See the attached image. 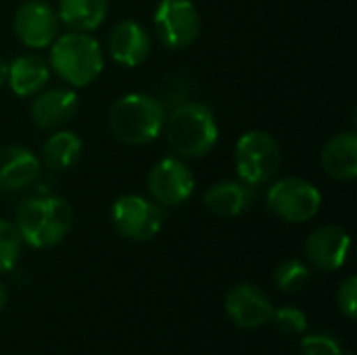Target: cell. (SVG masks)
<instances>
[{
	"label": "cell",
	"mask_w": 357,
	"mask_h": 355,
	"mask_svg": "<svg viewBox=\"0 0 357 355\" xmlns=\"http://www.w3.org/2000/svg\"><path fill=\"white\" fill-rule=\"evenodd\" d=\"M169 146L182 159L207 157L220 138V128L213 111L197 100H186L176 105L163 123Z\"/></svg>",
	"instance_id": "cell-1"
},
{
	"label": "cell",
	"mask_w": 357,
	"mask_h": 355,
	"mask_svg": "<svg viewBox=\"0 0 357 355\" xmlns=\"http://www.w3.org/2000/svg\"><path fill=\"white\" fill-rule=\"evenodd\" d=\"M73 226V209L63 197H29L15 213V228L33 249H50L65 241Z\"/></svg>",
	"instance_id": "cell-2"
},
{
	"label": "cell",
	"mask_w": 357,
	"mask_h": 355,
	"mask_svg": "<svg viewBox=\"0 0 357 355\" xmlns=\"http://www.w3.org/2000/svg\"><path fill=\"white\" fill-rule=\"evenodd\" d=\"M163 103L146 92H132L117 98L109 109V130L111 134L130 146H142L153 142L165 123Z\"/></svg>",
	"instance_id": "cell-3"
},
{
	"label": "cell",
	"mask_w": 357,
	"mask_h": 355,
	"mask_svg": "<svg viewBox=\"0 0 357 355\" xmlns=\"http://www.w3.org/2000/svg\"><path fill=\"white\" fill-rule=\"evenodd\" d=\"M50 69L73 88L90 86L105 69V52L96 38L82 31L56 36L50 44Z\"/></svg>",
	"instance_id": "cell-4"
},
{
	"label": "cell",
	"mask_w": 357,
	"mask_h": 355,
	"mask_svg": "<svg viewBox=\"0 0 357 355\" xmlns=\"http://www.w3.org/2000/svg\"><path fill=\"white\" fill-rule=\"evenodd\" d=\"M282 153L276 138L264 130L245 132L234 146V167L238 180L249 186L268 184L280 169Z\"/></svg>",
	"instance_id": "cell-5"
},
{
	"label": "cell",
	"mask_w": 357,
	"mask_h": 355,
	"mask_svg": "<svg viewBox=\"0 0 357 355\" xmlns=\"http://www.w3.org/2000/svg\"><path fill=\"white\" fill-rule=\"evenodd\" d=\"M266 203L276 218L289 224H305L320 213L322 192L310 180L282 178L268 188Z\"/></svg>",
	"instance_id": "cell-6"
},
{
	"label": "cell",
	"mask_w": 357,
	"mask_h": 355,
	"mask_svg": "<svg viewBox=\"0 0 357 355\" xmlns=\"http://www.w3.org/2000/svg\"><path fill=\"white\" fill-rule=\"evenodd\" d=\"M111 222L117 234L128 241L144 243L155 239L163 228L161 207L140 195H121L111 205Z\"/></svg>",
	"instance_id": "cell-7"
},
{
	"label": "cell",
	"mask_w": 357,
	"mask_h": 355,
	"mask_svg": "<svg viewBox=\"0 0 357 355\" xmlns=\"http://www.w3.org/2000/svg\"><path fill=\"white\" fill-rule=\"evenodd\" d=\"M153 23L159 42L169 50L195 44L201 33V15L192 0H159Z\"/></svg>",
	"instance_id": "cell-8"
},
{
	"label": "cell",
	"mask_w": 357,
	"mask_h": 355,
	"mask_svg": "<svg viewBox=\"0 0 357 355\" xmlns=\"http://www.w3.org/2000/svg\"><path fill=\"white\" fill-rule=\"evenodd\" d=\"M146 188L157 205L178 207L192 197L195 174L180 157H163L151 167Z\"/></svg>",
	"instance_id": "cell-9"
},
{
	"label": "cell",
	"mask_w": 357,
	"mask_h": 355,
	"mask_svg": "<svg viewBox=\"0 0 357 355\" xmlns=\"http://www.w3.org/2000/svg\"><path fill=\"white\" fill-rule=\"evenodd\" d=\"M59 15L46 0H25L13 17V29L19 42L27 48L40 50L50 46L59 36Z\"/></svg>",
	"instance_id": "cell-10"
},
{
	"label": "cell",
	"mask_w": 357,
	"mask_h": 355,
	"mask_svg": "<svg viewBox=\"0 0 357 355\" xmlns=\"http://www.w3.org/2000/svg\"><path fill=\"white\" fill-rule=\"evenodd\" d=\"M226 312L241 328H261L272 322L274 305L255 285H236L226 295Z\"/></svg>",
	"instance_id": "cell-11"
},
{
	"label": "cell",
	"mask_w": 357,
	"mask_h": 355,
	"mask_svg": "<svg viewBox=\"0 0 357 355\" xmlns=\"http://www.w3.org/2000/svg\"><path fill=\"white\" fill-rule=\"evenodd\" d=\"M151 36L149 31L134 19L117 21L107 38L109 56L123 67H138L151 54Z\"/></svg>",
	"instance_id": "cell-12"
},
{
	"label": "cell",
	"mask_w": 357,
	"mask_h": 355,
	"mask_svg": "<svg viewBox=\"0 0 357 355\" xmlns=\"http://www.w3.org/2000/svg\"><path fill=\"white\" fill-rule=\"evenodd\" d=\"M42 161L27 146L8 144L0 149V192H19L40 178Z\"/></svg>",
	"instance_id": "cell-13"
},
{
	"label": "cell",
	"mask_w": 357,
	"mask_h": 355,
	"mask_svg": "<svg viewBox=\"0 0 357 355\" xmlns=\"http://www.w3.org/2000/svg\"><path fill=\"white\" fill-rule=\"evenodd\" d=\"M351 239L341 226H322L314 230L305 241V255L318 270H339L349 255Z\"/></svg>",
	"instance_id": "cell-14"
},
{
	"label": "cell",
	"mask_w": 357,
	"mask_h": 355,
	"mask_svg": "<svg viewBox=\"0 0 357 355\" xmlns=\"http://www.w3.org/2000/svg\"><path fill=\"white\" fill-rule=\"evenodd\" d=\"M77 113V94L73 88H44L29 107L33 123L42 130H56L73 119Z\"/></svg>",
	"instance_id": "cell-15"
},
{
	"label": "cell",
	"mask_w": 357,
	"mask_h": 355,
	"mask_svg": "<svg viewBox=\"0 0 357 355\" xmlns=\"http://www.w3.org/2000/svg\"><path fill=\"white\" fill-rule=\"evenodd\" d=\"M253 186L243 180H220L203 195L205 207L218 218H236L253 205Z\"/></svg>",
	"instance_id": "cell-16"
},
{
	"label": "cell",
	"mask_w": 357,
	"mask_h": 355,
	"mask_svg": "<svg viewBox=\"0 0 357 355\" xmlns=\"http://www.w3.org/2000/svg\"><path fill=\"white\" fill-rule=\"evenodd\" d=\"M324 172L339 182H351L357 178V134L341 132L335 134L320 153Z\"/></svg>",
	"instance_id": "cell-17"
},
{
	"label": "cell",
	"mask_w": 357,
	"mask_h": 355,
	"mask_svg": "<svg viewBox=\"0 0 357 355\" xmlns=\"http://www.w3.org/2000/svg\"><path fill=\"white\" fill-rule=\"evenodd\" d=\"M50 80V65L38 54H21L8 63V77L6 84L13 94L27 98L36 96L40 90L46 88Z\"/></svg>",
	"instance_id": "cell-18"
},
{
	"label": "cell",
	"mask_w": 357,
	"mask_h": 355,
	"mask_svg": "<svg viewBox=\"0 0 357 355\" xmlns=\"http://www.w3.org/2000/svg\"><path fill=\"white\" fill-rule=\"evenodd\" d=\"M56 15L71 31L90 33L105 23L109 15V0H59Z\"/></svg>",
	"instance_id": "cell-19"
},
{
	"label": "cell",
	"mask_w": 357,
	"mask_h": 355,
	"mask_svg": "<svg viewBox=\"0 0 357 355\" xmlns=\"http://www.w3.org/2000/svg\"><path fill=\"white\" fill-rule=\"evenodd\" d=\"M84 144L75 132L56 130L42 146V163L50 172H67L71 169L82 157Z\"/></svg>",
	"instance_id": "cell-20"
},
{
	"label": "cell",
	"mask_w": 357,
	"mask_h": 355,
	"mask_svg": "<svg viewBox=\"0 0 357 355\" xmlns=\"http://www.w3.org/2000/svg\"><path fill=\"white\" fill-rule=\"evenodd\" d=\"M276 287L284 293H297L310 282V268L301 259H284L274 274Z\"/></svg>",
	"instance_id": "cell-21"
},
{
	"label": "cell",
	"mask_w": 357,
	"mask_h": 355,
	"mask_svg": "<svg viewBox=\"0 0 357 355\" xmlns=\"http://www.w3.org/2000/svg\"><path fill=\"white\" fill-rule=\"evenodd\" d=\"M23 241L15 228V224L0 218V274L10 272L19 262Z\"/></svg>",
	"instance_id": "cell-22"
},
{
	"label": "cell",
	"mask_w": 357,
	"mask_h": 355,
	"mask_svg": "<svg viewBox=\"0 0 357 355\" xmlns=\"http://www.w3.org/2000/svg\"><path fill=\"white\" fill-rule=\"evenodd\" d=\"M272 322L276 324V328L284 335H301L307 328V318L299 308H280L274 310L272 314Z\"/></svg>",
	"instance_id": "cell-23"
},
{
	"label": "cell",
	"mask_w": 357,
	"mask_h": 355,
	"mask_svg": "<svg viewBox=\"0 0 357 355\" xmlns=\"http://www.w3.org/2000/svg\"><path fill=\"white\" fill-rule=\"evenodd\" d=\"M301 354L303 355H343L341 345L331 335H307L301 341Z\"/></svg>",
	"instance_id": "cell-24"
},
{
	"label": "cell",
	"mask_w": 357,
	"mask_h": 355,
	"mask_svg": "<svg viewBox=\"0 0 357 355\" xmlns=\"http://www.w3.org/2000/svg\"><path fill=\"white\" fill-rule=\"evenodd\" d=\"M337 301H339V308L341 312L349 318V320H356V308H357V278L356 276H349L341 289H339V295H337Z\"/></svg>",
	"instance_id": "cell-25"
},
{
	"label": "cell",
	"mask_w": 357,
	"mask_h": 355,
	"mask_svg": "<svg viewBox=\"0 0 357 355\" xmlns=\"http://www.w3.org/2000/svg\"><path fill=\"white\" fill-rule=\"evenodd\" d=\"M6 77H8V61L0 54V88L6 84Z\"/></svg>",
	"instance_id": "cell-26"
},
{
	"label": "cell",
	"mask_w": 357,
	"mask_h": 355,
	"mask_svg": "<svg viewBox=\"0 0 357 355\" xmlns=\"http://www.w3.org/2000/svg\"><path fill=\"white\" fill-rule=\"evenodd\" d=\"M4 305H6V287L0 282V312L4 310Z\"/></svg>",
	"instance_id": "cell-27"
}]
</instances>
